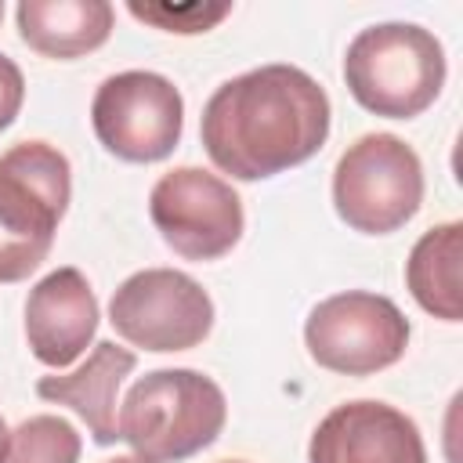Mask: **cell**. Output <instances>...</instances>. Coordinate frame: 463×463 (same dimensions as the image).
<instances>
[{
    "label": "cell",
    "instance_id": "6da1fadb",
    "mask_svg": "<svg viewBox=\"0 0 463 463\" xmlns=\"http://www.w3.org/2000/svg\"><path fill=\"white\" fill-rule=\"evenodd\" d=\"M199 137L213 166L235 181L275 177L326 145L329 98L297 65H260L210 94Z\"/></svg>",
    "mask_w": 463,
    "mask_h": 463
},
{
    "label": "cell",
    "instance_id": "7a4b0ae2",
    "mask_svg": "<svg viewBox=\"0 0 463 463\" xmlns=\"http://www.w3.org/2000/svg\"><path fill=\"white\" fill-rule=\"evenodd\" d=\"M224 391L195 369H156L119 402V441L145 463H181L210 449L224 427Z\"/></svg>",
    "mask_w": 463,
    "mask_h": 463
},
{
    "label": "cell",
    "instance_id": "3957f363",
    "mask_svg": "<svg viewBox=\"0 0 463 463\" xmlns=\"http://www.w3.org/2000/svg\"><path fill=\"white\" fill-rule=\"evenodd\" d=\"M344 80L362 109L387 119H412L445 87V51L423 25L380 22L351 40Z\"/></svg>",
    "mask_w": 463,
    "mask_h": 463
},
{
    "label": "cell",
    "instance_id": "277c9868",
    "mask_svg": "<svg viewBox=\"0 0 463 463\" xmlns=\"http://www.w3.org/2000/svg\"><path fill=\"white\" fill-rule=\"evenodd\" d=\"M69 195L72 170L54 145L22 141L0 156V282H22L47 260Z\"/></svg>",
    "mask_w": 463,
    "mask_h": 463
},
{
    "label": "cell",
    "instance_id": "5b68a950",
    "mask_svg": "<svg viewBox=\"0 0 463 463\" xmlns=\"http://www.w3.org/2000/svg\"><path fill=\"white\" fill-rule=\"evenodd\" d=\"M423 203L420 156L394 134H362L336 159L333 206L362 235H391L416 217Z\"/></svg>",
    "mask_w": 463,
    "mask_h": 463
},
{
    "label": "cell",
    "instance_id": "8992f818",
    "mask_svg": "<svg viewBox=\"0 0 463 463\" xmlns=\"http://www.w3.org/2000/svg\"><path fill=\"white\" fill-rule=\"evenodd\" d=\"M307 354L344 376H373L394 365L409 347V318L394 300L365 289L326 297L304 322Z\"/></svg>",
    "mask_w": 463,
    "mask_h": 463
},
{
    "label": "cell",
    "instance_id": "52a82bcc",
    "mask_svg": "<svg viewBox=\"0 0 463 463\" xmlns=\"http://www.w3.org/2000/svg\"><path fill=\"white\" fill-rule=\"evenodd\" d=\"M90 123L105 152L127 163L166 159L184 127L181 90L148 69H127L109 76L90 105Z\"/></svg>",
    "mask_w": 463,
    "mask_h": 463
},
{
    "label": "cell",
    "instance_id": "ba28073f",
    "mask_svg": "<svg viewBox=\"0 0 463 463\" xmlns=\"http://www.w3.org/2000/svg\"><path fill=\"white\" fill-rule=\"evenodd\" d=\"M112 329L145 351H188L199 347L213 329L210 293L184 271L145 268L123 279L109 304Z\"/></svg>",
    "mask_w": 463,
    "mask_h": 463
},
{
    "label": "cell",
    "instance_id": "9c48e42d",
    "mask_svg": "<svg viewBox=\"0 0 463 463\" xmlns=\"http://www.w3.org/2000/svg\"><path fill=\"white\" fill-rule=\"evenodd\" d=\"M148 217L184 260H217L242 239V203L228 181L199 166H177L152 184Z\"/></svg>",
    "mask_w": 463,
    "mask_h": 463
},
{
    "label": "cell",
    "instance_id": "30bf717a",
    "mask_svg": "<svg viewBox=\"0 0 463 463\" xmlns=\"http://www.w3.org/2000/svg\"><path fill=\"white\" fill-rule=\"evenodd\" d=\"M307 463H427L420 427L394 405L358 398L322 416Z\"/></svg>",
    "mask_w": 463,
    "mask_h": 463
},
{
    "label": "cell",
    "instance_id": "8fae6325",
    "mask_svg": "<svg viewBox=\"0 0 463 463\" xmlns=\"http://www.w3.org/2000/svg\"><path fill=\"white\" fill-rule=\"evenodd\" d=\"M98 333V297L80 268H54L25 300V340L36 362L72 365Z\"/></svg>",
    "mask_w": 463,
    "mask_h": 463
},
{
    "label": "cell",
    "instance_id": "7c38bea8",
    "mask_svg": "<svg viewBox=\"0 0 463 463\" xmlns=\"http://www.w3.org/2000/svg\"><path fill=\"white\" fill-rule=\"evenodd\" d=\"M134 365H137L134 351H127L112 340H98L80 369L61 373V376L58 373L43 376L36 383V394L43 402L69 405L87 423V430L98 445H112V441H119L116 394H119L123 380L134 373Z\"/></svg>",
    "mask_w": 463,
    "mask_h": 463
},
{
    "label": "cell",
    "instance_id": "4fadbf2b",
    "mask_svg": "<svg viewBox=\"0 0 463 463\" xmlns=\"http://www.w3.org/2000/svg\"><path fill=\"white\" fill-rule=\"evenodd\" d=\"M22 40L43 58H80L98 51L116 22L109 0H22L18 11Z\"/></svg>",
    "mask_w": 463,
    "mask_h": 463
},
{
    "label": "cell",
    "instance_id": "5bb4252c",
    "mask_svg": "<svg viewBox=\"0 0 463 463\" xmlns=\"http://www.w3.org/2000/svg\"><path fill=\"white\" fill-rule=\"evenodd\" d=\"M459 260H463V224L449 221L423 232L405 260V286L416 304L445 322L463 318L459 297Z\"/></svg>",
    "mask_w": 463,
    "mask_h": 463
},
{
    "label": "cell",
    "instance_id": "9a60e30c",
    "mask_svg": "<svg viewBox=\"0 0 463 463\" xmlns=\"http://www.w3.org/2000/svg\"><path fill=\"white\" fill-rule=\"evenodd\" d=\"M0 463H80V434L61 416H29L7 434Z\"/></svg>",
    "mask_w": 463,
    "mask_h": 463
},
{
    "label": "cell",
    "instance_id": "2e32d148",
    "mask_svg": "<svg viewBox=\"0 0 463 463\" xmlns=\"http://www.w3.org/2000/svg\"><path fill=\"white\" fill-rule=\"evenodd\" d=\"M232 11V4H181V7H170V4H130V14L141 18V22H152L166 33H206L213 29L224 14Z\"/></svg>",
    "mask_w": 463,
    "mask_h": 463
},
{
    "label": "cell",
    "instance_id": "e0dca14e",
    "mask_svg": "<svg viewBox=\"0 0 463 463\" xmlns=\"http://www.w3.org/2000/svg\"><path fill=\"white\" fill-rule=\"evenodd\" d=\"M22 98H25V80H22V69L0 54V130H7L22 109Z\"/></svg>",
    "mask_w": 463,
    "mask_h": 463
},
{
    "label": "cell",
    "instance_id": "ac0fdd59",
    "mask_svg": "<svg viewBox=\"0 0 463 463\" xmlns=\"http://www.w3.org/2000/svg\"><path fill=\"white\" fill-rule=\"evenodd\" d=\"M7 434H11V430H7V423H4V416H0V456H4V445H7Z\"/></svg>",
    "mask_w": 463,
    "mask_h": 463
},
{
    "label": "cell",
    "instance_id": "d6986e66",
    "mask_svg": "<svg viewBox=\"0 0 463 463\" xmlns=\"http://www.w3.org/2000/svg\"><path fill=\"white\" fill-rule=\"evenodd\" d=\"M109 463H145V459H137V456H116V459H109Z\"/></svg>",
    "mask_w": 463,
    "mask_h": 463
},
{
    "label": "cell",
    "instance_id": "ffe728a7",
    "mask_svg": "<svg viewBox=\"0 0 463 463\" xmlns=\"http://www.w3.org/2000/svg\"><path fill=\"white\" fill-rule=\"evenodd\" d=\"M0 18H4V4H0Z\"/></svg>",
    "mask_w": 463,
    "mask_h": 463
},
{
    "label": "cell",
    "instance_id": "44dd1931",
    "mask_svg": "<svg viewBox=\"0 0 463 463\" xmlns=\"http://www.w3.org/2000/svg\"><path fill=\"white\" fill-rule=\"evenodd\" d=\"M228 463H242V459H228Z\"/></svg>",
    "mask_w": 463,
    "mask_h": 463
}]
</instances>
